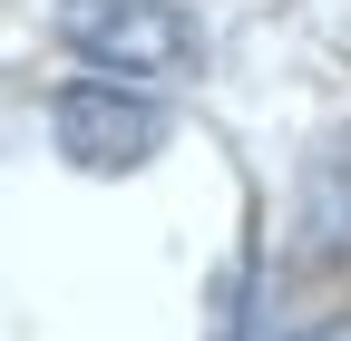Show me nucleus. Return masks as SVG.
I'll use <instances>...</instances> for the list:
<instances>
[{"mask_svg":"<svg viewBox=\"0 0 351 341\" xmlns=\"http://www.w3.org/2000/svg\"><path fill=\"white\" fill-rule=\"evenodd\" d=\"M59 39L78 59L117 68V78H176V68H195V20L176 10V0H69Z\"/></svg>","mask_w":351,"mask_h":341,"instance_id":"obj_1","label":"nucleus"},{"mask_svg":"<svg viewBox=\"0 0 351 341\" xmlns=\"http://www.w3.org/2000/svg\"><path fill=\"white\" fill-rule=\"evenodd\" d=\"M166 137V117L137 98V88H69L59 98V147L78 166H98V176H117V166H147Z\"/></svg>","mask_w":351,"mask_h":341,"instance_id":"obj_2","label":"nucleus"}]
</instances>
